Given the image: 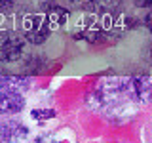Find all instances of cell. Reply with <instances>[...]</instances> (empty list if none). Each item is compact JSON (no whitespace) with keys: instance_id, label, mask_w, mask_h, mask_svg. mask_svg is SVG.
Masks as SVG:
<instances>
[{"instance_id":"8","label":"cell","mask_w":152,"mask_h":143,"mask_svg":"<svg viewBox=\"0 0 152 143\" xmlns=\"http://www.w3.org/2000/svg\"><path fill=\"white\" fill-rule=\"evenodd\" d=\"M12 2H13V0H0V8H8V6H12Z\"/></svg>"},{"instance_id":"6","label":"cell","mask_w":152,"mask_h":143,"mask_svg":"<svg viewBox=\"0 0 152 143\" xmlns=\"http://www.w3.org/2000/svg\"><path fill=\"white\" fill-rule=\"evenodd\" d=\"M32 116L38 118V120H42V118H51V116H55V111H51V109H48V111L36 109V111H32Z\"/></svg>"},{"instance_id":"7","label":"cell","mask_w":152,"mask_h":143,"mask_svg":"<svg viewBox=\"0 0 152 143\" xmlns=\"http://www.w3.org/2000/svg\"><path fill=\"white\" fill-rule=\"evenodd\" d=\"M135 2H137V6L146 8V6H150V4H152V0H135Z\"/></svg>"},{"instance_id":"4","label":"cell","mask_w":152,"mask_h":143,"mask_svg":"<svg viewBox=\"0 0 152 143\" xmlns=\"http://www.w3.org/2000/svg\"><path fill=\"white\" fill-rule=\"evenodd\" d=\"M28 86L31 84H28L27 78H19V76H0V90H17V92H23Z\"/></svg>"},{"instance_id":"3","label":"cell","mask_w":152,"mask_h":143,"mask_svg":"<svg viewBox=\"0 0 152 143\" xmlns=\"http://www.w3.org/2000/svg\"><path fill=\"white\" fill-rule=\"evenodd\" d=\"M25 109V97L17 90H0V116L17 114Z\"/></svg>"},{"instance_id":"2","label":"cell","mask_w":152,"mask_h":143,"mask_svg":"<svg viewBox=\"0 0 152 143\" xmlns=\"http://www.w3.org/2000/svg\"><path fill=\"white\" fill-rule=\"evenodd\" d=\"M23 52L21 38L10 31H0V61H15Z\"/></svg>"},{"instance_id":"5","label":"cell","mask_w":152,"mask_h":143,"mask_svg":"<svg viewBox=\"0 0 152 143\" xmlns=\"http://www.w3.org/2000/svg\"><path fill=\"white\" fill-rule=\"evenodd\" d=\"M131 90H133V95L137 99H146L148 97V92H150V82L148 78H133L131 82Z\"/></svg>"},{"instance_id":"1","label":"cell","mask_w":152,"mask_h":143,"mask_svg":"<svg viewBox=\"0 0 152 143\" xmlns=\"http://www.w3.org/2000/svg\"><path fill=\"white\" fill-rule=\"evenodd\" d=\"M0 143H28V128L19 120H2Z\"/></svg>"}]
</instances>
